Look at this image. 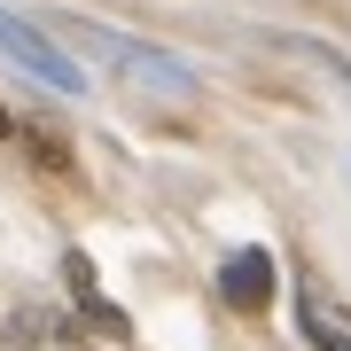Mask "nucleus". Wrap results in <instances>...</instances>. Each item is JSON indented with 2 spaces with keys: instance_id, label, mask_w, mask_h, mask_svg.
I'll return each mask as SVG.
<instances>
[{
  "instance_id": "nucleus-1",
  "label": "nucleus",
  "mask_w": 351,
  "mask_h": 351,
  "mask_svg": "<svg viewBox=\"0 0 351 351\" xmlns=\"http://www.w3.org/2000/svg\"><path fill=\"white\" fill-rule=\"evenodd\" d=\"M0 351H86V328L55 304H24L8 328H0Z\"/></svg>"
},
{
  "instance_id": "nucleus-2",
  "label": "nucleus",
  "mask_w": 351,
  "mask_h": 351,
  "mask_svg": "<svg viewBox=\"0 0 351 351\" xmlns=\"http://www.w3.org/2000/svg\"><path fill=\"white\" fill-rule=\"evenodd\" d=\"M219 297L234 304V313H250V320H258L265 304H274V258H265L258 242H242V250L219 265Z\"/></svg>"
},
{
  "instance_id": "nucleus-3",
  "label": "nucleus",
  "mask_w": 351,
  "mask_h": 351,
  "mask_svg": "<svg viewBox=\"0 0 351 351\" xmlns=\"http://www.w3.org/2000/svg\"><path fill=\"white\" fill-rule=\"evenodd\" d=\"M0 47H8L16 55V63H32L39 78H47V86H63V94H78V71L63 63V55H55L47 47V39H39L32 24H24V16H8V8H0Z\"/></svg>"
},
{
  "instance_id": "nucleus-4",
  "label": "nucleus",
  "mask_w": 351,
  "mask_h": 351,
  "mask_svg": "<svg viewBox=\"0 0 351 351\" xmlns=\"http://www.w3.org/2000/svg\"><path fill=\"white\" fill-rule=\"evenodd\" d=\"M297 313H304L313 351H351V313L328 297V281H304V289H297Z\"/></svg>"
},
{
  "instance_id": "nucleus-5",
  "label": "nucleus",
  "mask_w": 351,
  "mask_h": 351,
  "mask_svg": "<svg viewBox=\"0 0 351 351\" xmlns=\"http://www.w3.org/2000/svg\"><path fill=\"white\" fill-rule=\"evenodd\" d=\"M63 281H71V297H78V304H86V313H94V328H101V336H125V313H117V304H110V297H101V289H94V265L78 258V250L63 258Z\"/></svg>"
},
{
  "instance_id": "nucleus-6",
  "label": "nucleus",
  "mask_w": 351,
  "mask_h": 351,
  "mask_svg": "<svg viewBox=\"0 0 351 351\" xmlns=\"http://www.w3.org/2000/svg\"><path fill=\"white\" fill-rule=\"evenodd\" d=\"M0 133H16V117H8V101H0Z\"/></svg>"
}]
</instances>
